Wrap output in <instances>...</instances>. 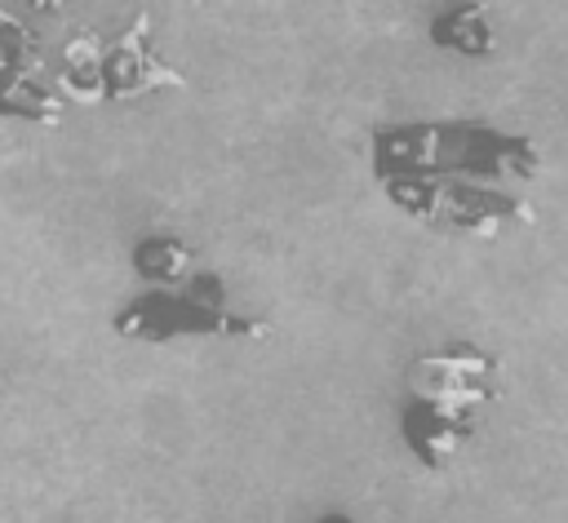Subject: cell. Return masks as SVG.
I'll use <instances>...</instances> for the list:
<instances>
[{
	"instance_id": "1",
	"label": "cell",
	"mask_w": 568,
	"mask_h": 523,
	"mask_svg": "<svg viewBox=\"0 0 568 523\" xmlns=\"http://www.w3.org/2000/svg\"><path fill=\"white\" fill-rule=\"evenodd\" d=\"M373 182L413 222L448 235H497L528 226L537 146L524 133L493 129L484 120H399L377 124Z\"/></svg>"
},
{
	"instance_id": "2",
	"label": "cell",
	"mask_w": 568,
	"mask_h": 523,
	"mask_svg": "<svg viewBox=\"0 0 568 523\" xmlns=\"http://www.w3.org/2000/svg\"><path fill=\"white\" fill-rule=\"evenodd\" d=\"M497 399H501V363L488 350L470 341H453L444 350L417 355L404 368L399 443L426 474H444Z\"/></svg>"
},
{
	"instance_id": "3",
	"label": "cell",
	"mask_w": 568,
	"mask_h": 523,
	"mask_svg": "<svg viewBox=\"0 0 568 523\" xmlns=\"http://www.w3.org/2000/svg\"><path fill=\"white\" fill-rule=\"evenodd\" d=\"M111 332L124 341H178V337H195V341H266L275 328L266 319H248L240 310H231L226 301V284L217 270H195L191 284L182 288H142L138 297H129L115 315H111Z\"/></svg>"
},
{
	"instance_id": "4",
	"label": "cell",
	"mask_w": 568,
	"mask_h": 523,
	"mask_svg": "<svg viewBox=\"0 0 568 523\" xmlns=\"http://www.w3.org/2000/svg\"><path fill=\"white\" fill-rule=\"evenodd\" d=\"M160 89H186V75L151 49V13H133L129 27L102 44V102H133Z\"/></svg>"
},
{
	"instance_id": "5",
	"label": "cell",
	"mask_w": 568,
	"mask_h": 523,
	"mask_svg": "<svg viewBox=\"0 0 568 523\" xmlns=\"http://www.w3.org/2000/svg\"><path fill=\"white\" fill-rule=\"evenodd\" d=\"M62 98L53 93V80L44 71L40 49L0 62V120H18V124H44L53 129L62 120Z\"/></svg>"
},
{
	"instance_id": "6",
	"label": "cell",
	"mask_w": 568,
	"mask_h": 523,
	"mask_svg": "<svg viewBox=\"0 0 568 523\" xmlns=\"http://www.w3.org/2000/svg\"><path fill=\"white\" fill-rule=\"evenodd\" d=\"M426 40L439 53H453V58H488L497 49V31L488 22V4H479V0L435 9V18L426 22Z\"/></svg>"
},
{
	"instance_id": "7",
	"label": "cell",
	"mask_w": 568,
	"mask_h": 523,
	"mask_svg": "<svg viewBox=\"0 0 568 523\" xmlns=\"http://www.w3.org/2000/svg\"><path fill=\"white\" fill-rule=\"evenodd\" d=\"M49 80H53V93L62 102L98 106L102 102V40H98V31H75L62 44L58 71Z\"/></svg>"
},
{
	"instance_id": "8",
	"label": "cell",
	"mask_w": 568,
	"mask_h": 523,
	"mask_svg": "<svg viewBox=\"0 0 568 523\" xmlns=\"http://www.w3.org/2000/svg\"><path fill=\"white\" fill-rule=\"evenodd\" d=\"M195 270V253L178 235H142L133 244V275L142 279V288H182Z\"/></svg>"
},
{
	"instance_id": "9",
	"label": "cell",
	"mask_w": 568,
	"mask_h": 523,
	"mask_svg": "<svg viewBox=\"0 0 568 523\" xmlns=\"http://www.w3.org/2000/svg\"><path fill=\"white\" fill-rule=\"evenodd\" d=\"M31 49H40L36 35H31V27H27L22 18H13V13L0 4V62H13V58H22V53H31Z\"/></svg>"
},
{
	"instance_id": "10",
	"label": "cell",
	"mask_w": 568,
	"mask_h": 523,
	"mask_svg": "<svg viewBox=\"0 0 568 523\" xmlns=\"http://www.w3.org/2000/svg\"><path fill=\"white\" fill-rule=\"evenodd\" d=\"M315 523H359V519H351V514H342V510H328V514H320Z\"/></svg>"
}]
</instances>
